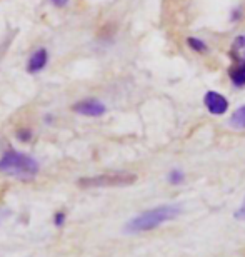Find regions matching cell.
<instances>
[{
	"instance_id": "1",
	"label": "cell",
	"mask_w": 245,
	"mask_h": 257,
	"mask_svg": "<svg viewBox=\"0 0 245 257\" xmlns=\"http://www.w3.org/2000/svg\"><path fill=\"white\" fill-rule=\"evenodd\" d=\"M182 209L178 205H160V207L145 210L139 215H135L134 219H130L125 224V232L127 234H137V232H145V230H152L159 227L163 222L175 219L177 215H180Z\"/></svg>"
},
{
	"instance_id": "2",
	"label": "cell",
	"mask_w": 245,
	"mask_h": 257,
	"mask_svg": "<svg viewBox=\"0 0 245 257\" xmlns=\"http://www.w3.org/2000/svg\"><path fill=\"white\" fill-rule=\"evenodd\" d=\"M0 172L19 179H30L37 176L39 162L27 154L17 151H7L0 159Z\"/></svg>"
},
{
	"instance_id": "3",
	"label": "cell",
	"mask_w": 245,
	"mask_h": 257,
	"mask_svg": "<svg viewBox=\"0 0 245 257\" xmlns=\"http://www.w3.org/2000/svg\"><path fill=\"white\" fill-rule=\"evenodd\" d=\"M137 181L135 174L130 172H112V174H102V176L94 177H82L79 179L77 186L82 189L90 187H124L132 186Z\"/></svg>"
},
{
	"instance_id": "4",
	"label": "cell",
	"mask_w": 245,
	"mask_h": 257,
	"mask_svg": "<svg viewBox=\"0 0 245 257\" xmlns=\"http://www.w3.org/2000/svg\"><path fill=\"white\" fill-rule=\"evenodd\" d=\"M72 109L74 112H77V114L87 115V117H100V115H104L107 110L105 105L95 99H87V100L77 102Z\"/></svg>"
},
{
	"instance_id": "5",
	"label": "cell",
	"mask_w": 245,
	"mask_h": 257,
	"mask_svg": "<svg viewBox=\"0 0 245 257\" xmlns=\"http://www.w3.org/2000/svg\"><path fill=\"white\" fill-rule=\"evenodd\" d=\"M203 102H205V107L208 109V112L213 115H222L228 110L227 99L222 94H218V92H213V90L207 92Z\"/></svg>"
},
{
	"instance_id": "6",
	"label": "cell",
	"mask_w": 245,
	"mask_h": 257,
	"mask_svg": "<svg viewBox=\"0 0 245 257\" xmlns=\"http://www.w3.org/2000/svg\"><path fill=\"white\" fill-rule=\"evenodd\" d=\"M47 64V50L45 49H39L32 57L29 60V65H27V70L30 74H37L40 72Z\"/></svg>"
},
{
	"instance_id": "7",
	"label": "cell",
	"mask_w": 245,
	"mask_h": 257,
	"mask_svg": "<svg viewBox=\"0 0 245 257\" xmlns=\"http://www.w3.org/2000/svg\"><path fill=\"white\" fill-rule=\"evenodd\" d=\"M228 74H230V79L237 87L245 85V64L232 67V69L228 70Z\"/></svg>"
},
{
	"instance_id": "8",
	"label": "cell",
	"mask_w": 245,
	"mask_h": 257,
	"mask_svg": "<svg viewBox=\"0 0 245 257\" xmlns=\"http://www.w3.org/2000/svg\"><path fill=\"white\" fill-rule=\"evenodd\" d=\"M230 125L235 128H245V105L233 112V115L230 117Z\"/></svg>"
},
{
	"instance_id": "9",
	"label": "cell",
	"mask_w": 245,
	"mask_h": 257,
	"mask_svg": "<svg viewBox=\"0 0 245 257\" xmlns=\"http://www.w3.org/2000/svg\"><path fill=\"white\" fill-rule=\"evenodd\" d=\"M187 44L190 45V49H193L195 52H200V54H205L207 52V45L202 42V40H198V39H195V37H190L187 40Z\"/></svg>"
},
{
	"instance_id": "10",
	"label": "cell",
	"mask_w": 245,
	"mask_h": 257,
	"mask_svg": "<svg viewBox=\"0 0 245 257\" xmlns=\"http://www.w3.org/2000/svg\"><path fill=\"white\" fill-rule=\"evenodd\" d=\"M183 181V172L182 171H172L170 174H168V182L170 184H180Z\"/></svg>"
},
{
	"instance_id": "11",
	"label": "cell",
	"mask_w": 245,
	"mask_h": 257,
	"mask_svg": "<svg viewBox=\"0 0 245 257\" xmlns=\"http://www.w3.org/2000/svg\"><path fill=\"white\" fill-rule=\"evenodd\" d=\"M54 224L57 225V227H62V225L65 224V212H55V215H54Z\"/></svg>"
},
{
	"instance_id": "12",
	"label": "cell",
	"mask_w": 245,
	"mask_h": 257,
	"mask_svg": "<svg viewBox=\"0 0 245 257\" xmlns=\"http://www.w3.org/2000/svg\"><path fill=\"white\" fill-rule=\"evenodd\" d=\"M233 49L245 50V35H240V37L235 39V42H233Z\"/></svg>"
},
{
	"instance_id": "13",
	"label": "cell",
	"mask_w": 245,
	"mask_h": 257,
	"mask_svg": "<svg viewBox=\"0 0 245 257\" xmlns=\"http://www.w3.org/2000/svg\"><path fill=\"white\" fill-rule=\"evenodd\" d=\"M235 219L238 220H245V199H243V202L240 207L237 209V212H235Z\"/></svg>"
},
{
	"instance_id": "14",
	"label": "cell",
	"mask_w": 245,
	"mask_h": 257,
	"mask_svg": "<svg viewBox=\"0 0 245 257\" xmlns=\"http://www.w3.org/2000/svg\"><path fill=\"white\" fill-rule=\"evenodd\" d=\"M17 136H19L20 141H25V142H27L29 139H30V132H29V131H25V132H19Z\"/></svg>"
},
{
	"instance_id": "15",
	"label": "cell",
	"mask_w": 245,
	"mask_h": 257,
	"mask_svg": "<svg viewBox=\"0 0 245 257\" xmlns=\"http://www.w3.org/2000/svg\"><path fill=\"white\" fill-rule=\"evenodd\" d=\"M52 2L55 4V5H59V7H62V5H65L69 2V0H52Z\"/></svg>"
},
{
	"instance_id": "16",
	"label": "cell",
	"mask_w": 245,
	"mask_h": 257,
	"mask_svg": "<svg viewBox=\"0 0 245 257\" xmlns=\"http://www.w3.org/2000/svg\"><path fill=\"white\" fill-rule=\"evenodd\" d=\"M243 64H245V60H243Z\"/></svg>"
}]
</instances>
